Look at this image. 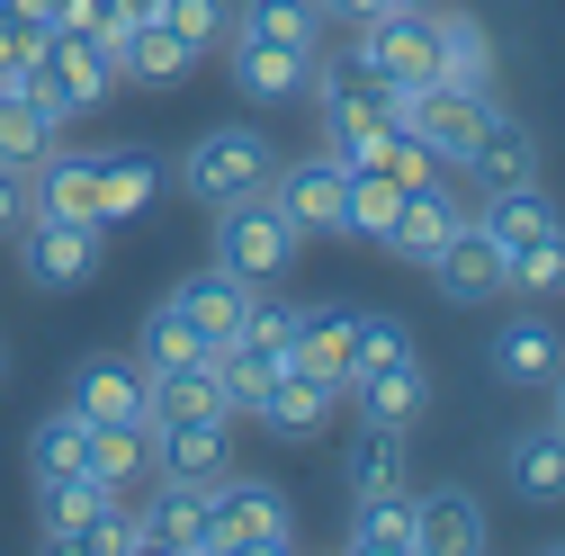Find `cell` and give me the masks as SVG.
<instances>
[{
	"label": "cell",
	"mask_w": 565,
	"mask_h": 556,
	"mask_svg": "<svg viewBox=\"0 0 565 556\" xmlns=\"http://www.w3.org/2000/svg\"><path fill=\"white\" fill-rule=\"evenodd\" d=\"M297 243H306V234L269 206V189L216 206V269H234L243 288H278V278L297 269Z\"/></svg>",
	"instance_id": "6da1fadb"
},
{
	"label": "cell",
	"mask_w": 565,
	"mask_h": 556,
	"mask_svg": "<svg viewBox=\"0 0 565 556\" xmlns=\"http://www.w3.org/2000/svg\"><path fill=\"white\" fill-rule=\"evenodd\" d=\"M360 45V73L377 82V90H422V82H440V28H431V10H404V0H386L377 19H360L350 28Z\"/></svg>",
	"instance_id": "7a4b0ae2"
},
{
	"label": "cell",
	"mask_w": 565,
	"mask_h": 556,
	"mask_svg": "<svg viewBox=\"0 0 565 556\" xmlns=\"http://www.w3.org/2000/svg\"><path fill=\"white\" fill-rule=\"evenodd\" d=\"M269 171H278V153H269L260 126H206L198 145L180 153V189H189L198 206H234V197L269 189Z\"/></svg>",
	"instance_id": "3957f363"
},
{
	"label": "cell",
	"mask_w": 565,
	"mask_h": 556,
	"mask_svg": "<svg viewBox=\"0 0 565 556\" xmlns=\"http://www.w3.org/2000/svg\"><path fill=\"white\" fill-rule=\"evenodd\" d=\"M216 494V538H225V556H278V547H297V512H288V494H278L269 475H216L206 484Z\"/></svg>",
	"instance_id": "277c9868"
},
{
	"label": "cell",
	"mask_w": 565,
	"mask_h": 556,
	"mask_svg": "<svg viewBox=\"0 0 565 556\" xmlns=\"http://www.w3.org/2000/svg\"><path fill=\"white\" fill-rule=\"evenodd\" d=\"M99 225H73V216H28L19 225V269H28V288H45V297H73V288H90L99 278Z\"/></svg>",
	"instance_id": "5b68a950"
},
{
	"label": "cell",
	"mask_w": 565,
	"mask_h": 556,
	"mask_svg": "<svg viewBox=\"0 0 565 556\" xmlns=\"http://www.w3.org/2000/svg\"><path fill=\"white\" fill-rule=\"evenodd\" d=\"M484 99H493V90H458V82H422V90H386L395 126H413V135H422V145H431L440 162H467V145H476V126H484Z\"/></svg>",
	"instance_id": "8992f818"
},
{
	"label": "cell",
	"mask_w": 565,
	"mask_h": 556,
	"mask_svg": "<svg viewBox=\"0 0 565 556\" xmlns=\"http://www.w3.org/2000/svg\"><path fill=\"white\" fill-rule=\"evenodd\" d=\"M145 386H153V368L135 360V351H90L82 368H73V404L82 423H145Z\"/></svg>",
	"instance_id": "52a82bcc"
},
{
	"label": "cell",
	"mask_w": 565,
	"mask_h": 556,
	"mask_svg": "<svg viewBox=\"0 0 565 556\" xmlns=\"http://www.w3.org/2000/svg\"><path fill=\"white\" fill-rule=\"evenodd\" d=\"M341 189H350V171L332 153H306V162H278L269 171V206L297 234H341Z\"/></svg>",
	"instance_id": "ba28073f"
},
{
	"label": "cell",
	"mask_w": 565,
	"mask_h": 556,
	"mask_svg": "<svg viewBox=\"0 0 565 556\" xmlns=\"http://www.w3.org/2000/svg\"><path fill=\"white\" fill-rule=\"evenodd\" d=\"M422 269H431V288H440L449 306H484V297H503V243H493L476 216H467L431 260H422Z\"/></svg>",
	"instance_id": "9c48e42d"
},
{
	"label": "cell",
	"mask_w": 565,
	"mask_h": 556,
	"mask_svg": "<svg viewBox=\"0 0 565 556\" xmlns=\"http://www.w3.org/2000/svg\"><path fill=\"white\" fill-rule=\"evenodd\" d=\"M332 404H341V386H323V377H306V368H278L269 377V395L252 404V423L269 431V440H323L332 431Z\"/></svg>",
	"instance_id": "30bf717a"
},
{
	"label": "cell",
	"mask_w": 565,
	"mask_h": 556,
	"mask_svg": "<svg viewBox=\"0 0 565 556\" xmlns=\"http://www.w3.org/2000/svg\"><path fill=\"white\" fill-rule=\"evenodd\" d=\"M341 395L360 404V423H386V431H413L422 413H431V377H422V360H413V351H404V360H377V368H360Z\"/></svg>",
	"instance_id": "8fae6325"
},
{
	"label": "cell",
	"mask_w": 565,
	"mask_h": 556,
	"mask_svg": "<svg viewBox=\"0 0 565 556\" xmlns=\"http://www.w3.org/2000/svg\"><path fill=\"white\" fill-rule=\"evenodd\" d=\"M493 530H484V503L467 484H431L413 494V556H476Z\"/></svg>",
	"instance_id": "7c38bea8"
},
{
	"label": "cell",
	"mask_w": 565,
	"mask_h": 556,
	"mask_svg": "<svg viewBox=\"0 0 565 556\" xmlns=\"http://www.w3.org/2000/svg\"><path fill=\"white\" fill-rule=\"evenodd\" d=\"M467 171H476L484 189H521V180H539V135H530V117H512V108L484 99V126H476V145H467Z\"/></svg>",
	"instance_id": "4fadbf2b"
},
{
	"label": "cell",
	"mask_w": 565,
	"mask_h": 556,
	"mask_svg": "<svg viewBox=\"0 0 565 556\" xmlns=\"http://www.w3.org/2000/svg\"><path fill=\"white\" fill-rule=\"evenodd\" d=\"M225 45H234V90H243V99L278 108V99H306V90H315V54L269 45V36H225Z\"/></svg>",
	"instance_id": "5bb4252c"
},
{
	"label": "cell",
	"mask_w": 565,
	"mask_h": 556,
	"mask_svg": "<svg viewBox=\"0 0 565 556\" xmlns=\"http://www.w3.org/2000/svg\"><path fill=\"white\" fill-rule=\"evenodd\" d=\"M28 216H73V225H99V153H45L28 171Z\"/></svg>",
	"instance_id": "9a60e30c"
},
{
	"label": "cell",
	"mask_w": 565,
	"mask_h": 556,
	"mask_svg": "<svg viewBox=\"0 0 565 556\" xmlns=\"http://www.w3.org/2000/svg\"><path fill=\"white\" fill-rule=\"evenodd\" d=\"M108 503H117V484H99L90 467L45 475V484H36V530H45V547H63V556H73V547H82V530H90Z\"/></svg>",
	"instance_id": "2e32d148"
},
{
	"label": "cell",
	"mask_w": 565,
	"mask_h": 556,
	"mask_svg": "<svg viewBox=\"0 0 565 556\" xmlns=\"http://www.w3.org/2000/svg\"><path fill=\"white\" fill-rule=\"evenodd\" d=\"M145 423H153V431H162V423H234V395H225L216 360H198V368H162V377L145 386Z\"/></svg>",
	"instance_id": "e0dca14e"
},
{
	"label": "cell",
	"mask_w": 565,
	"mask_h": 556,
	"mask_svg": "<svg viewBox=\"0 0 565 556\" xmlns=\"http://www.w3.org/2000/svg\"><path fill=\"white\" fill-rule=\"evenodd\" d=\"M145 521H153V547H180V556H225V538H216V494H206V484H189V475H171V484H162V503H153Z\"/></svg>",
	"instance_id": "ac0fdd59"
},
{
	"label": "cell",
	"mask_w": 565,
	"mask_h": 556,
	"mask_svg": "<svg viewBox=\"0 0 565 556\" xmlns=\"http://www.w3.org/2000/svg\"><path fill=\"white\" fill-rule=\"evenodd\" d=\"M171 306L198 323V341H206V351H225V341L243 332V306H252V288H243L234 269H189L180 288H171Z\"/></svg>",
	"instance_id": "d6986e66"
},
{
	"label": "cell",
	"mask_w": 565,
	"mask_h": 556,
	"mask_svg": "<svg viewBox=\"0 0 565 556\" xmlns=\"http://www.w3.org/2000/svg\"><path fill=\"white\" fill-rule=\"evenodd\" d=\"M484 368L503 377V386H547V377L565 368V341H556V323H547V314H521V323H503V332H493Z\"/></svg>",
	"instance_id": "ffe728a7"
},
{
	"label": "cell",
	"mask_w": 565,
	"mask_h": 556,
	"mask_svg": "<svg viewBox=\"0 0 565 556\" xmlns=\"http://www.w3.org/2000/svg\"><path fill=\"white\" fill-rule=\"evenodd\" d=\"M189 73H198V54H189L162 19H145V28L117 36V82H135V90H180Z\"/></svg>",
	"instance_id": "44dd1931"
},
{
	"label": "cell",
	"mask_w": 565,
	"mask_h": 556,
	"mask_svg": "<svg viewBox=\"0 0 565 556\" xmlns=\"http://www.w3.org/2000/svg\"><path fill=\"white\" fill-rule=\"evenodd\" d=\"M503 484L521 503H539V512H556L565 503V431L556 423H539V431H521L512 449H503Z\"/></svg>",
	"instance_id": "7402d4cb"
},
{
	"label": "cell",
	"mask_w": 565,
	"mask_h": 556,
	"mask_svg": "<svg viewBox=\"0 0 565 556\" xmlns=\"http://www.w3.org/2000/svg\"><path fill=\"white\" fill-rule=\"evenodd\" d=\"M458 225H467V206H458L440 180H422V189H404V216H395L386 252H395V260H431V252H440Z\"/></svg>",
	"instance_id": "603a6c76"
},
{
	"label": "cell",
	"mask_w": 565,
	"mask_h": 556,
	"mask_svg": "<svg viewBox=\"0 0 565 556\" xmlns=\"http://www.w3.org/2000/svg\"><path fill=\"white\" fill-rule=\"evenodd\" d=\"M288 368H306V377H323V386H350V314H341V306H306V314H297Z\"/></svg>",
	"instance_id": "cb8c5ba5"
},
{
	"label": "cell",
	"mask_w": 565,
	"mask_h": 556,
	"mask_svg": "<svg viewBox=\"0 0 565 556\" xmlns=\"http://www.w3.org/2000/svg\"><path fill=\"white\" fill-rule=\"evenodd\" d=\"M162 197V162L153 153H99V234L108 225H135V216H145V206Z\"/></svg>",
	"instance_id": "d4e9b609"
},
{
	"label": "cell",
	"mask_w": 565,
	"mask_h": 556,
	"mask_svg": "<svg viewBox=\"0 0 565 556\" xmlns=\"http://www.w3.org/2000/svg\"><path fill=\"white\" fill-rule=\"evenodd\" d=\"M431 28H440V82H458V90H493L503 54H493L484 19H467V10H431Z\"/></svg>",
	"instance_id": "484cf974"
},
{
	"label": "cell",
	"mask_w": 565,
	"mask_h": 556,
	"mask_svg": "<svg viewBox=\"0 0 565 556\" xmlns=\"http://www.w3.org/2000/svg\"><path fill=\"white\" fill-rule=\"evenodd\" d=\"M225 431L234 423H162L153 431V467L162 475H189V484H216L234 458H225Z\"/></svg>",
	"instance_id": "4316f807"
},
{
	"label": "cell",
	"mask_w": 565,
	"mask_h": 556,
	"mask_svg": "<svg viewBox=\"0 0 565 556\" xmlns=\"http://www.w3.org/2000/svg\"><path fill=\"white\" fill-rule=\"evenodd\" d=\"M369 494H413V440L369 423L360 449H350V503H369Z\"/></svg>",
	"instance_id": "83f0119b"
},
{
	"label": "cell",
	"mask_w": 565,
	"mask_h": 556,
	"mask_svg": "<svg viewBox=\"0 0 565 556\" xmlns=\"http://www.w3.org/2000/svg\"><path fill=\"white\" fill-rule=\"evenodd\" d=\"M476 225L503 243V252H521V243H539V234H556V206L539 197V180H521V189H484V206H476Z\"/></svg>",
	"instance_id": "f1b7e54d"
},
{
	"label": "cell",
	"mask_w": 565,
	"mask_h": 556,
	"mask_svg": "<svg viewBox=\"0 0 565 556\" xmlns=\"http://www.w3.org/2000/svg\"><path fill=\"white\" fill-rule=\"evenodd\" d=\"M395 216H404V180H395V171H377V162H360V171H350V189H341V234L386 243V234H395Z\"/></svg>",
	"instance_id": "f546056e"
},
{
	"label": "cell",
	"mask_w": 565,
	"mask_h": 556,
	"mask_svg": "<svg viewBox=\"0 0 565 556\" xmlns=\"http://www.w3.org/2000/svg\"><path fill=\"white\" fill-rule=\"evenodd\" d=\"M350 556H413V494H369L350 503Z\"/></svg>",
	"instance_id": "4dcf8cb0"
},
{
	"label": "cell",
	"mask_w": 565,
	"mask_h": 556,
	"mask_svg": "<svg viewBox=\"0 0 565 556\" xmlns=\"http://www.w3.org/2000/svg\"><path fill=\"white\" fill-rule=\"evenodd\" d=\"M82 467L126 494V484L153 467V423H90V458H82Z\"/></svg>",
	"instance_id": "1f68e13d"
},
{
	"label": "cell",
	"mask_w": 565,
	"mask_h": 556,
	"mask_svg": "<svg viewBox=\"0 0 565 556\" xmlns=\"http://www.w3.org/2000/svg\"><path fill=\"white\" fill-rule=\"evenodd\" d=\"M135 360H145V368L162 377V368H198V360H216V351H206V341H198V323H189V314L162 297V306L145 314V341H135Z\"/></svg>",
	"instance_id": "d6a6232c"
},
{
	"label": "cell",
	"mask_w": 565,
	"mask_h": 556,
	"mask_svg": "<svg viewBox=\"0 0 565 556\" xmlns=\"http://www.w3.org/2000/svg\"><path fill=\"white\" fill-rule=\"evenodd\" d=\"M45 153H54V117H45L36 99L10 90V99H0V171H19V180H28Z\"/></svg>",
	"instance_id": "836d02e7"
},
{
	"label": "cell",
	"mask_w": 565,
	"mask_h": 556,
	"mask_svg": "<svg viewBox=\"0 0 565 556\" xmlns=\"http://www.w3.org/2000/svg\"><path fill=\"white\" fill-rule=\"evenodd\" d=\"M82 458H90V423H82L73 404H54L45 423L28 431V467H36V484H45V475H73Z\"/></svg>",
	"instance_id": "e575fe53"
},
{
	"label": "cell",
	"mask_w": 565,
	"mask_h": 556,
	"mask_svg": "<svg viewBox=\"0 0 565 556\" xmlns=\"http://www.w3.org/2000/svg\"><path fill=\"white\" fill-rule=\"evenodd\" d=\"M234 36H269V45L315 54L323 45V10H315V0H252V10L234 19Z\"/></svg>",
	"instance_id": "d590c367"
},
{
	"label": "cell",
	"mask_w": 565,
	"mask_h": 556,
	"mask_svg": "<svg viewBox=\"0 0 565 556\" xmlns=\"http://www.w3.org/2000/svg\"><path fill=\"white\" fill-rule=\"evenodd\" d=\"M503 288L512 297H565V225L556 234H539V243H521V252H503Z\"/></svg>",
	"instance_id": "8d00e7d4"
},
{
	"label": "cell",
	"mask_w": 565,
	"mask_h": 556,
	"mask_svg": "<svg viewBox=\"0 0 565 556\" xmlns=\"http://www.w3.org/2000/svg\"><path fill=\"white\" fill-rule=\"evenodd\" d=\"M162 28L189 45V54H206V45H225V0H162Z\"/></svg>",
	"instance_id": "74e56055"
},
{
	"label": "cell",
	"mask_w": 565,
	"mask_h": 556,
	"mask_svg": "<svg viewBox=\"0 0 565 556\" xmlns=\"http://www.w3.org/2000/svg\"><path fill=\"white\" fill-rule=\"evenodd\" d=\"M404 351H413V341H404L395 314H350V377L377 368V360H404Z\"/></svg>",
	"instance_id": "f35d334b"
},
{
	"label": "cell",
	"mask_w": 565,
	"mask_h": 556,
	"mask_svg": "<svg viewBox=\"0 0 565 556\" xmlns=\"http://www.w3.org/2000/svg\"><path fill=\"white\" fill-rule=\"evenodd\" d=\"M19 225H28V180L0 171V234H19Z\"/></svg>",
	"instance_id": "ab89813d"
},
{
	"label": "cell",
	"mask_w": 565,
	"mask_h": 556,
	"mask_svg": "<svg viewBox=\"0 0 565 556\" xmlns=\"http://www.w3.org/2000/svg\"><path fill=\"white\" fill-rule=\"evenodd\" d=\"M315 10H323V19H350V28H360V19H377V10H386V0H315Z\"/></svg>",
	"instance_id": "60d3db41"
},
{
	"label": "cell",
	"mask_w": 565,
	"mask_h": 556,
	"mask_svg": "<svg viewBox=\"0 0 565 556\" xmlns=\"http://www.w3.org/2000/svg\"><path fill=\"white\" fill-rule=\"evenodd\" d=\"M547 386H556V413H547V423H556V431H565V368H556V377H547Z\"/></svg>",
	"instance_id": "b9f144b4"
},
{
	"label": "cell",
	"mask_w": 565,
	"mask_h": 556,
	"mask_svg": "<svg viewBox=\"0 0 565 556\" xmlns=\"http://www.w3.org/2000/svg\"><path fill=\"white\" fill-rule=\"evenodd\" d=\"M404 10H440V0H404Z\"/></svg>",
	"instance_id": "7bdbcfd3"
},
{
	"label": "cell",
	"mask_w": 565,
	"mask_h": 556,
	"mask_svg": "<svg viewBox=\"0 0 565 556\" xmlns=\"http://www.w3.org/2000/svg\"><path fill=\"white\" fill-rule=\"evenodd\" d=\"M0 377H10V351H0Z\"/></svg>",
	"instance_id": "ee69618b"
}]
</instances>
